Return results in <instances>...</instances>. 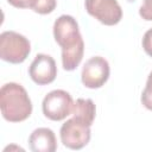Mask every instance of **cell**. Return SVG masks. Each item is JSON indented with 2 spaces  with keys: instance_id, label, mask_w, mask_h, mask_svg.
<instances>
[{
  "instance_id": "cell-8",
  "label": "cell",
  "mask_w": 152,
  "mask_h": 152,
  "mask_svg": "<svg viewBox=\"0 0 152 152\" xmlns=\"http://www.w3.org/2000/svg\"><path fill=\"white\" fill-rule=\"evenodd\" d=\"M31 80L38 86L50 84L57 76V65L55 59L46 53H38L28 68Z\"/></svg>"
},
{
  "instance_id": "cell-12",
  "label": "cell",
  "mask_w": 152,
  "mask_h": 152,
  "mask_svg": "<svg viewBox=\"0 0 152 152\" xmlns=\"http://www.w3.org/2000/svg\"><path fill=\"white\" fill-rule=\"evenodd\" d=\"M140 101H141L142 106L146 109L152 110V71L147 76L146 86H145V88H144V90L141 93Z\"/></svg>"
},
{
  "instance_id": "cell-13",
  "label": "cell",
  "mask_w": 152,
  "mask_h": 152,
  "mask_svg": "<svg viewBox=\"0 0 152 152\" xmlns=\"http://www.w3.org/2000/svg\"><path fill=\"white\" fill-rule=\"evenodd\" d=\"M139 15L146 21H152V0L142 1L139 8Z\"/></svg>"
},
{
  "instance_id": "cell-10",
  "label": "cell",
  "mask_w": 152,
  "mask_h": 152,
  "mask_svg": "<svg viewBox=\"0 0 152 152\" xmlns=\"http://www.w3.org/2000/svg\"><path fill=\"white\" fill-rule=\"evenodd\" d=\"M72 118L82 121L87 126H91L96 115V107L91 99H77L74 102Z\"/></svg>"
},
{
  "instance_id": "cell-3",
  "label": "cell",
  "mask_w": 152,
  "mask_h": 152,
  "mask_svg": "<svg viewBox=\"0 0 152 152\" xmlns=\"http://www.w3.org/2000/svg\"><path fill=\"white\" fill-rule=\"evenodd\" d=\"M31 52L30 40L15 32V31H5L0 34V57L2 61L19 64L23 63Z\"/></svg>"
},
{
  "instance_id": "cell-15",
  "label": "cell",
  "mask_w": 152,
  "mask_h": 152,
  "mask_svg": "<svg viewBox=\"0 0 152 152\" xmlns=\"http://www.w3.org/2000/svg\"><path fill=\"white\" fill-rule=\"evenodd\" d=\"M7 1L8 4H11L17 8H26V7H30L31 0H7Z\"/></svg>"
},
{
  "instance_id": "cell-14",
  "label": "cell",
  "mask_w": 152,
  "mask_h": 152,
  "mask_svg": "<svg viewBox=\"0 0 152 152\" xmlns=\"http://www.w3.org/2000/svg\"><path fill=\"white\" fill-rule=\"evenodd\" d=\"M141 44H142L144 51H145L150 57H152V27L148 28V30L145 32V34H144V37H142Z\"/></svg>"
},
{
  "instance_id": "cell-7",
  "label": "cell",
  "mask_w": 152,
  "mask_h": 152,
  "mask_svg": "<svg viewBox=\"0 0 152 152\" xmlns=\"http://www.w3.org/2000/svg\"><path fill=\"white\" fill-rule=\"evenodd\" d=\"M84 7L88 14L107 26L116 25L122 19V10L118 0H86Z\"/></svg>"
},
{
  "instance_id": "cell-11",
  "label": "cell",
  "mask_w": 152,
  "mask_h": 152,
  "mask_svg": "<svg viewBox=\"0 0 152 152\" xmlns=\"http://www.w3.org/2000/svg\"><path fill=\"white\" fill-rule=\"evenodd\" d=\"M57 0H31L30 8L39 14H49L55 11Z\"/></svg>"
},
{
  "instance_id": "cell-2",
  "label": "cell",
  "mask_w": 152,
  "mask_h": 152,
  "mask_svg": "<svg viewBox=\"0 0 152 152\" xmlns=\"http://www.w3.org/2000/svg\"><path fill=\"white\" fill-rule=\"evenodd\" d=\"M2 118L10 122H21L32 113V102L26 89L15 82L5 83L0 89Z\"/></svg>"
},
{
  "instance_id": "cell-9",
  "label": "cell",
  "mask_w": 152,
  "mask_h": 152,
  "mask_svg": "<svg viewBox=\"0 0 152 152\" xmlns=\"http://www.w3.org/2000/svg\"><path fill=\"white\" fill-rule=\"evenodd\" d=\"M28 146L33 152H55L57 150V139L52 129L39 127L30 134Z\"/></svg>"
},
{
  "instance_id": "cell-5",
  "label": "cell",
  "mask_w": 152,
  "mask_h": 152,
  "mask_svg": "<svg viewBox=\"0 0 152 152\" xmlns=\"http://www.w3.org/2000/svg\"><path fill=\"white\" fill-rule=\"evenodd\" d=\"M59 137L65 147L70 150H81L87 146L90 140V126H87L82 121L71 118L61 126Z\"/></svg>"
},
{
  "instance_id": "cell-4",
  "label": "cell",
  "mask_w": 152,
  "mask_h": 152,
  "mask_svg": "<svg viewBox=\"0 0 152 152\" xmlns=\"http://www.w3.org/2000/svg\"><path fill=\"white\" fill-rule=\"evenodd\" d=\"M74 107V100L71 95L63 89H55L48 93L42 102L43 114L52 120L61 121L71 115Z\"/></svg>"
},
{
  "instance_id": "cell-6",
  "label": "cell",
  "mask_w": 152,
  "mask_h": 152,
  "mask_svg": "<svg viewBox=\"0 0 152 152\" xmlns=\"http://www.w3.org/2000/svg\"><path fill=\"white\" fill-rule=\"evenodd\" d=\"M109 74L110 68L108 61L101 56H94L84 63L81 72V81L86 88L97 89L104 86L109 78Z\"/></svg>"
},
{
  "instance_id": "cell-1",
  "label": "cell",
  "mask_w": 152,
  "mask_h": 152,
  "mask_svg": "<svg viewBox=\"0 0 152 152\" xmlns=\"http://www.w3.org/2000/svg\"><path fill=\"white\" fill-rule=\"evenodd\" d=\"M53 37L62 48V65L66 71L75 70L84 53V42L78 23L69 14H62L53 23Z\"/></svg>"
}]
</instances>
